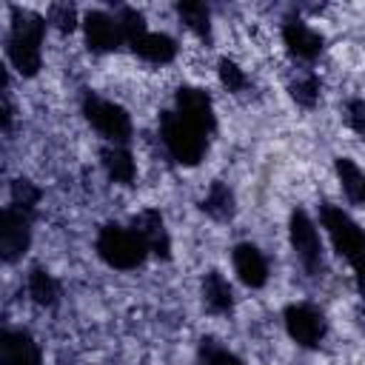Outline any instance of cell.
<instances>
[{
    "label": "cell",
    "mask_w": 365,
    "mask_h": 365,
    "mask_svg": "<svg viewBox=\"0 0 365 365\" xmlns=\"http://www.w3.org/2000/svg\"><path fill=\"white\" fill-rule=\"evenodd\" d=\"M46 20L34 11L11 9V34H9V60L23 77H34L40 68V43Z\"/></svg>",
    "instance_id": "cell-1"
},
{
    "label": "cell",
    "mask_w": 365,
    "mask_h": 365,
    "mask_svg": "<svg viewBox=\"0 0 365 365\" xmlns=\"http://www.w3.org/2000/svg\"><path fill=\"white\" fill-rule=\"evenodd\" d=\"M160 134L168 148V154L180 165H197L205 154V131H200L194 123L180 117L177 111H165L160 117Z\"/></svg>",
    "instance_id": "cell-2"
},
{
    "label": "cell",
    "mask_w": 365,
    "mask_h": 365,
    "mask_svg": "<svg viewBox=\"0 0 365 365\" xmlns=\"http://www.w3.org/2000/svg\"><path fill=\"white\" fill-rule=\"evenodd\" d=\"M97 254L103 257V262H108L111 268L128 271L143 265L148 245L143 242V237L134 228H120V225H103L97 234Z\"/></svg>",
    "instance_id": "cell-3"
},
{
    "label": "cell",
    "mask_w": 365,
    "mask_h": 365,
    "mask_svg": "<svg viewBox=\"0 0 365 365\" xmlns=\"http://www.w3.org/2000/svg\"><path fill=\"white\" fill-rule=\"evenodd\" d=\"M322 225L328 228V237L339 257H345L356 271H365V228H359L342 208L322 205Z\"/></svg>",
    "instance_id": "cell-4"
},
{
    "label": "cell",
    "mask_w": 365,
    "mask_h": 365,
    "mask_svg": "<svg viewBox=\"0 0 365 365\" xmlns=\"http://www.w3.org/2000/svg\"><path fill=\"white\" fill-rule=\"evenodd\" d=\"M83 114L86 120L103 134L108 137L111 143H125L131 137V117L125 114L123 106L117 103H108V100H100L94 94H86L83 97Z\"/></svg>",
    "instance_id": "cell-5"
},
{
    "label": "cell",
    "mask_w": 365,
    "mask_h": 365,
    "mask_svg": "<svg viewBox=\"0 0 365 365\" xmlns=\"http://www.w3.org/2000/svg\"><path fill=\"white\" fill-rule=\"evenodd\" d=\"M31 242V214L9 205L0 217V257L3 262H14Z\"/></svg>",
    "instance_id": "cell-6"
},
{
    "label": "cell",
    "mask_w": 365,
    "mask_h": 365,
    "mask_svg": "<svg viewBox=\"0 0 365 365\" xmlns=\"http://www.w3.org/2000/svg\"><path fill=\"white\" fill-rule=\"evenodd\" d=\"M288 234H291V245H294V251H297L299 262L305 265V271L317 274V271H319V265H322V257H319V254H322V248H319V234H317V228H314L311 217H308L302 208L291 211Z\"/></svg>",
    "instance_id": "cell-7"
},
{
    "label": "cell",
    "mask_w": 365,
    "mask_h": 365,
    "mask_svg": "<svg viewBox=\"0 0 365 365\" xmlns=\"http://www.w3.org/2000/svg\"><path fill=\"white\" fill-rule=\"evenodd\" d=\"M285 328H288V334L297 345L314 348L325 336V317L314 305H305V302L288 305L285 308Z\"/></svg>",
    "instance_id": "cell-8"
},
{
    "label": "cell",
    "mask_w": 365,
    "mask_h": 365,
    "mask_svg": "<svg viewBox=\"0 0 365 365\" xmlns=\"http://www.w3.org/2000/svg\"><path fill=\"white\" fill-rule=\"evenodd\" d=\"M177 114L185 117L188 123H194L200 131H214V106H211V97L194 86H182L177 91Z\"/></svg>",
    "instance_id": "cell-9"
},
{
    "label": "cell",
    "mask_w": 365,
    "mask_h": 365,
    "mask_svg": "<svg viewBox=\"0 0 365 365\" xmlns=\"http://www.w3.org/2000/svg\"><path fill=\"white\" fill-rule=\"evenodd\" d=\"M83 29H86V43L91 51H114L123 40L117 20L108 17L106 11H88Z\"/></svg>",
    "instance_id": "cell-10"
},
{
    "label": "cell",
    "mask_w": 365,
    "mask_h": 365,
    "mask_svg": "<svg viewBox=\"0 0 365 365\" xmlns=\"http://www.w3.org/2000/svg\"><path fill=\"white\" fill-rule=\"evenodd\" d=\"M0 365H40V348L26 331L0 334Z\"/></svg>",
    "instance_id": "cell-11"
},
{
    "label": "cell",
    "mask_w": 365,
    "mask_h": 365,
    "mask_svg": "<svg viewBox=\"0 0 365 365\" xmlns=\"http://www.w3.org/2000/svg\"><path fill=\"white\" fill-rule=\"evenodd\" d=\"M131 228L143 237V242L148 245L151 254L168 259V254H171V240H168V234H165V222H163L160 211H151V208H148V211L137 214L134 222H131Z\"/></svg>",
    "instance_id": "cell-12"
},
{
    "label": "cell",
    "mask_w": 365,
    "mask_h": 365,
    "mask_svg": "<svg viewBox=\"0 0 365 365\" xmlns=\"http://www.w3.org/2000/svg\"><path fill=\"white\" fill-rule=\"evenodd\" d=\"M234 268H237L240 279H242L248 288H262L265 279H268L265 257H262L259 248L251 245V242H240V245L234 248Z\"/></svg>",
    "instance_id": "cell-13"
},
{
    "label": "cell",
    "mask_w": 365,
    "mask_h": 365,
    "mask_svg": "<svg viewBox=\"0 0 365 365\" xmlns=\"http://www.w3.org/2000/svg\"><path fill=\"white\" fill-rule=\"evenodd\" d=\"M282 40L288 46V51L294 57H302V60H314L319 51H322V34H317L314 29H308L305 23L299 20H288L285 29H282Z\"/></svg>",
    "instance_id": "cell-14"
},
{
    "label": "cell",
    "mask_w": 365,
    "mask_h": 365,
    "mask_svg": "<svg viewBox=\"0 0 365 365\" xmlns=\"http://www.w3.org/2000/svg\"><path fill=\"white\" fill-rule=\"evenodd\" d=\"M131 48H134V54H140L143 60H151V63H168L177 54V43L168 34H160V31L157 34L145 31L140 40L131 43Z\"/></svg>",
    "instance_id": "cell-15"
},
{
    "label": "cell",
    "mask_w": 365,
    "mask_h": 365,
    "mask_svg": "<svg viewBox=\"0 0 365 365\" xmlns=\"http://www.w3.org/2000/svg\"><path fill=\"white\" fill-rule=\"evenodd\" d=\"M202 302L208 305V311L214 314H225L234 302V294H231V285L228 279L220 274V271H208L202 277Z\"/></svg>",
    "instance_id": "cell-16"
},
{
    "label": "cell",
    "mask_w": 365,
    "mask_h": 365,
    "mask_svg": "<svg viewBox=\"0 0 365 365\" xmlns=\"http://www.w3.org/2000/svg\"><path fill=\"white\" fill-rule=\"evenodd\" d=\"M336 177L342 182V191L345 197L354 202V205H365V171L348 160V157H339L336 160Z\"/></svg>",
    "instance_id": "cell-17"
},
{
    "label": "cell",
    "mask_w": 365,
    "mask_h": 365,
    "mask_svg": "<svg viewBox=\"0 0 365 365\" xmlns=\"http://www.w3.org/2000/svg\"><path fill=\"white\" fill-rule=\"evenodd\" d=\"M100 157H103V165H106V171H108V177H111L114 182L131 185L137 168H134V160H131V154H128L125 148H120V145H106V148L100 151Z\"/></svg>",
    "instance_id": "cell-18"
},
{
    "label": "cell",
    "mask_w": 365,
    "mask_h": 365,
    "mask_svg": "<svg viewBox=\"0 0 365 365\" xmlns=\"http://www.w3.org/2000/svg\"><path fill=\"white\" fill-rule=\"evenodd\" d=\"M200 208L208 214V217H214V220H231L234 217V194H231V188L225 185V182H220V180H214L211 182V188H208V194L202 197V202H200Z\"/></svg>",
    "instance_id": "cell-19"
},
{
    "label": "cell",
    "mask_w": 365,
    "mask_h": 365,
    "mask_svg": "<svg viewBox=\"0 0 365 365\" xmlns=\"http://www.w3.org/2000/svg\"><path fill=\"white\" fill-rule=\"evenodd\" d=\"M29 294L37 305H54L57 302V282L46 268H31L29 274Z\"/></svg>",
    "instance_id": "cell-20"
},
{
    "label": "cell",
    "mask_w": 365,
    "mask_h": 365,
    "mask_svg": "<svg viewBox=\"0 0 365 365\" xmlns=\"http://www.w3.org/2000/svg\"><path fill=\"white\" fill-rule=\"evenodd\" d=\"M177 14L182 17V23H185L194 34L208 37L211 23H208V6H205V3H180V6H177Z\"/></svg>",
    "instance_id": "cell-21"
},
{
    "label": "cell",
    "mask_w": 365,
    "mask_h": 365,
    "mask_svg": "<svg viewBox=\"0 0 365 365\" xmlns=\"http://www.w3.org/2000/svg\"><path fill=\"white\" fill-rule=\"evenodd\" d=\"M117 26H120V34H123V40L128 46L145 34V20H143V14L137 9H120L117 11Z\"/></svg>",
    "instance_id": "cell-22"
},
{
    "label": "cell",
    "mask_w": 365,
    "mask_h": 365,
    "mask_svg": "<svg viewBox=\"0 0 365 365\" xmlns=\"http://www.w3.org/2000/svg\"><path fill=\"white\" fill-rule=\"evenodd\" d=\"M40 202V188L31 182V180H14L11 182V205L31 214L34 205Z\"/></svg>",
    "instance_id": "cell-23"
},
{
    "label": "cell",
    "mask_w": 365,
    "mask_h": 365,
    "mask_svg": "<svg viewBox=\"0 0 365 365\" xmlns=\"http://www.w3.org/2000/svg\"><path fill=\"white\" fill-rule=\"evenodd\" d=\"M200 356H202L208 365H245L237 354H231V351L220 348V345H217V339H211V336L200 342Z\"/></svg>",
    "instance_id": "cell-24"
},
{
    "label": "cell",
    "mask_w": 365,
    "mask_h": 365,
    "mask_svg": "<svg viewBox=\"0 0 365 365\" xmlns=\"http://www.w3.org/2000/svg\"><path fill=\"white\" fill-rule=\"evenodd\" d=\"M291 97H294L299 106L311 108V106L317 103V97H319V80H317L314 74H308V77L291 83Z\"/></svg>",
    "instance_id": "cell-25"
},
{
    "label": "cell",
    "mask_w": 365,
    "mask_h": 365,
    "mask_svg": "<svg viewBox=\"0 0 365 365\" xmlns=\"http://www.w3.org/2000/svg\"><path fill=\"white\" fill-rule=\"evenodd\" d=\"M220 80H222V86L228 88V91H242L245 88V74H242V68L234 63V60H228V57H222L220 60Z\"/></svg>",
    "instance_id": "cell-26"
},
{
    "label": "cell",
    "mask_w": 365,
    "mask_h": 365,
    "mask_svg": "<svg viewBox=\"0 0 365 365\" xmlns=\"http://www.w3.org/2000/svg\"><path fill=\"white\" fill-rule=\"evenodd\" d=\"M48 20H51L60 31H71V29H74V23H77V14H74V9H71L68 3H57V6H51Z\"/></svg>",
    "instance_id": "cell-27"
},
{
    "label": "cell",
    "mask_w": 365,
    "mask_h": 365,
    "mask_svg": "<svg viewBox=\"0 0 365 365\" xmlns=\"http://www.w3.org/2000/svg\"><path fill=\"white\" fill-rule=\"evenodd\" d=\"M348 123L356 134H365V100H351L348 103Z\"/></svg>",
    "instance_id": "cell-28"
},
{
    "label": "cell",
    "mask_w": 365,
    "mask_h": 365,
    "mask_svg": "<svg viewBox=\"0 0 365 365\" xmlns=\"http://www.w3.org/2000/svg\"><path fill=\"white\" fill-rule=\"evenodd\" d=\"M356 288H359V294L365 297V271H356Z\"/></svg>",
    "instance_id": "cell-29"
}]
</instances>
